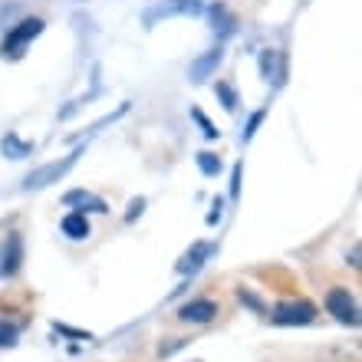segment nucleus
<instances>
[{
    "instance_id": "nucleus-15",
    "label": "nucleus",
    "mask_w": 362,
    "mask_h": 362,
    "mask_svg": "<svg viewBox=\"0 0 362 362\" xmlns=\"http://www.w3.org/2000/svg\"><path fill=\"white\" fill-rule=\"evenodd\" d=\"M211 20H214V30H218L221 37L234 30V23H230V17H228V13H224V10H221V7H214V10H211Z\"/></svg>"
},
{
    "instance_id": "nucleus-1",
    "label": "nucleus",
    "mask_w": 362,
    "mask_h": 362,
    "mask_svg": "<svg viewBox=\"0 0 362 362\" xmlns=\"http://www.w3.org/2000/svg\"><path fill=\"white\" fill-rule=\"evenodd\" d=\"M43 33V20L40 17H27V20H20L17 27L10 30L7 37H4V47H0V57H10V59H17L23 57V49L33 43V40Z\"/></svg>"
},
{
    "instance_id": "nucleus-6",
    "label": "nucleus",
    "mask_w": 362,
    "mask_h": 362,
    "mask_svg": "<svg viewBox=\"0 0 362 362\" xmlns=\"http://www.w3.org/2000/svg\"><path fill=\"white\" fill-rule=\"evenodd\" d=\"M20 264H23V238L17 230H10L4 240V250H0V276H13Z\"/></svg>"
},
{
    "instance_id": "nucleus-7",
    "label": "nucleus",
    "mask_w": 362,
    "mask_h": 362,
    "mask_svg": "<svg viewBox=\"0 0 362 362\" xmlns=\"http://www.w3.org/2000/svg\"><path fill=\"white\" fill-rule=\"evenodd\" d=\"M218 316V303L214 300H191L178 310V320L181 323H211Z\"/></svg>"
},
{
    "instance_id": "nucleus-17",
    "label": "nucleus",
    "mask_w": 362,
    "mask_h": 362,
    "mask_svg": "<svg viewBox=\"0 0 362 362\" xmlns=\"http://www.w3.org/2000/svg\"><path fill=\"white\" fill-rule=\"evenodd\" d=\"M191 115H194V119H198V122H201V132L208 135V139H218V129H214V125L208 122V115L201 112V109H191Z\"/></svg>"
},
{
    "instance_id": "nucleus-3",
    "label": "nucleus",
    "mask_w": 362,
    "mask_h": 362,
    "mask_svg": "<svg viewBox=\"0 0 362 362\" xmlns=\"http://www.w3.org/2000/svg\"><path fill=\"white\" fill-rule=\"evenodd\" d=\"M326 310L339 320L343 326H359V303H356V296L343 286H333L329 293H326Z\"/></svg>"
},
{
    "instance_id": "nucleus-12",
    "label": "nucleus",
    "mask_w": 362,
    "mask_h": 362,
    "mask_svg": "<svg viewBox=\"0 0 362 362\" xmlns=\"http://www.w3.org/2000/svg\"><path fill=\"white\" fill-rule=\"evenodd\" d=\"M4 152H7L10 158H27V155L33 152V145H30V142H20L17 135L10 132L7 139H4Z\"/></svg>"
},
{
    "instance_id": "nucleus-19",
    "label": "nucleus",
    "mask_w": 362,
    "mask_h": 362,
    "mask_svg": "<svg viewBox=\"0 0 362 362\" xmlns=\"http://www.w3.org/2000/svg\"><path fill=\"white\" fill-rule=\"evenodd\" d=\"M238 300H240V303H247V306H254L257 313H264V303H260V300L250 293V290H238Z\"/></svg>"
},
{
    "instance_id": "nucleus-16",
    "label": "nucleus",
    "mask_w": 362,
    "mask_h": 362,
    "mask_svg": "<svg viewBox=\"0 0 362 362\" xmlns=\"http://www.w3.org/2000/svg\"><path fill=\"white\" fill-rule=\"evenodd\" d=\"M13 343H17V326L0 320V346H13Z\"/></svg>"
},
{
    "instance_id": "nucleus-14",
    "label": "nucleus",
    "mask_w": 362,
    "mask_h": 362,
    "mask_svg": "<svg viewBox=\"0 0 362 362\" xmlns=\"http://www.w3.org/2000/svg\"><path fill=\"white\" fill-rule=\"evenodd\" d=\"M198 168L204 175H218L221 172V158L214 152H198Z\"/></svg>"
},
{
    "instance_id": "nucleus-20",
    "label": "nucleus",
    "mask_w": 362,
    "mask_h": 362,
    "mask_svg": "<svg viewBox=\"0 0 362 362\" xmlns=\"http://www.w3.org/2000/svg\"><path fill=\"white\" fill-rule=\"evenodd\" d=\"M240 172H244V168H240V165H234V178H230V198H238V194H240Z\"/></svg>"
},
{
    "instance_id": "nucleus-2",
    "label": "nucleus",
    "mask_w": 362,
    "mask_h": 362,
    "mask_svg": "<svg viewBox=\"0 0 362 362\" xmlns=\"http://www.w3.org/2000/svg\"><path fill=\"white\" fill-rule=\"evenodd\" d=\"M316 320V306L310 300H284L274 306V323L276 326H306Z\"/></svg>"
},
{
    "instance_id": "nucleus-21",
    "label": "nucleus",
    "mask_w": 362,
    "mask_h": 362,
    "mask_svg": "<svg viewBox=\"0 0 362 362\" xmlns=\"http://www.w3.org/2000/svg\"><path fill=\"white\" fill-rule=\"evenodd\" d=\"M142 208H145V201L135 198L132 204H129V214H125V221H135V214H142Z\"/></svg>"
},
{
    "instance_id": "nucleus-11",
    "label": "nucleus",
    "mask_w": 362,
    "mask_h": 362,
    "mask_svg": "<svg viewBox=\"0 0 362 362\" xmlns=\"http://www.w3.org/2000/svg\"><path fill=\"white\" fill-rule=\"evenodd\" d=\"M66 204H83L86 211H95V214H105V201L95 198V194H89V191H69L66 194Z\"/></svg>"
},
{
    "instance_id": "nucleus-18",
    "label": "nucleus",
    "mask_w": 362,
    "mask_h": 362,
    "mask_svg": "<svg viewBox=\"0 0 362 362\" xmlns=\"http://www.w3.org/2000/svg\"><path fill=\"white\" fill-rule=\"evenodd\" d=\"M260 122H264V109L250 115V122H247V129H244V135H240V139H244V142H250V139H254V132H257V125H260Z\"/></svg>"
},
{
    "instance_id": "nucleus-13",
    "label": "nucleus",
    "mask_w": 362,
    "mask_h": 362,
    "mask_svg": "<svg viewBox=\"0 0 362 362\" xmlns=\"http://www.w3.org/2000/svg\"><path fill=\"white\" fill-rule=\"evenodd\" d=\"M214 93L221 95V103H224V109H228V112H234V109H238V89L230 86V83H218V86H214Z\"/></svg>"
},
{
    "instance_id": "nucleus-9",
    "label": "nucleus",
    "mask_w": 362,
    "mask_h": 362,
    "mask_svg": "<svg viewBox=\"0 0 362 362\" xmlns=\"http://www.w3.org/2000/svg\"><path fill=\"white\" fill-rule=\"evenodd\" d=\"M211 254V244H204V240H198L194 247L185 254V257L178 260V274H198L201 264H204V257Z\"/></svg>"
},
{
    "instance_id": "nucleus-5",
    "label": "nucleus",
    "mask_w": 362,
    "mask_h": 362,
    "mask_svg": "<svg viewBox=\"0 0 362 362\" xmlns=\"http://www.w3.org/2000/svg\"><path fill=\"white\" fill-rule=\"evenodd\" d=\"M76 155L79 152H73V155H66L63 162H49V165H43V168H37V172H30L27 175V181H23V188L27 191H33V188H47V185H53V181H59L63 175L76 165Z\"/></svg>"
},
{
    "instance_id": "nucleus-4",
    "label": "nucleus",
    "mask_w": 362,
    "mask_h": 362,
    "mask_svg": "<svg viewBox=\"0 0 362 362\" xmlns=\"http://www.w3.org/2000/svg\"><path fill=\"white\" fill-rule=\"evenodd\" d=\"M194 13H201L198 0H158L155 7L145 10V27H155L158 20L168 17H194Z\"/></svg>"
},
{
    "instance_id": "nucleus-10",
    "label": "nucleus",
    "mask_w": 362,
    "mask_h": 362,
    "mask_svg": "<svg viewBox=\"0 0 362 362\" xmlns=\"http://www.w3.org/2000/svg\"><path fill=\"white\" fill-rule=\"evenodd\" d=\"M59 228H63V234H66L69 240H86L89 238V221H86V214H83V211H73V214H66Z\"/></svg>"
},
{
    "instance_id": "nucleus-8",
    "label": "nucleus",
    "mask_w": 362,
    "mask_h": 362,
    "mask_svg": "<svg viewBox=\"0 0 362 362\" xmlns=\"http://www.w3.org/2000/svg\"><path fill=\"white\" fill-rule=\"evenodd\" d=\"M224 59V49L221 47H214V49H208L204 57H198L194 63H191V69H188V76H191V83H204V79L218 69V63Z\"/></svg>"
}]
</instances>
